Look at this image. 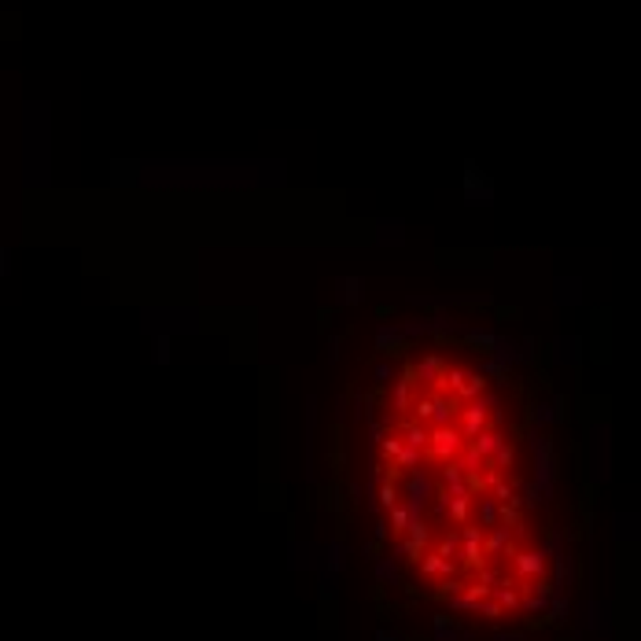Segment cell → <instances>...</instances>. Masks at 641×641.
<instances>
[{"mask_svg": "<svg viewBox=\"0 0 641 641\" xmlns=\"http://www.w3.org/2000/svg\"><path fill=\"white\" fill-rule=\"evenodd\" d=\"M468 446V439H461V432H457V424H439V427H427V446L424 450L432 454L439 464L442 461H454V457H461V450Z\"/></svg>", "mask_w": 641, "mask_h": 641, "instance_id": "6da1fadb", "label": "cell"}, {"mask_svg": "<svg viewBox=\"0 0 641 641\" xmlns=\"http://www.w3.org/2000/svg\"><path fill=\"white\" fill-rule=\"evenodd\" d=\"M398 427H402V435H398L402 446H413V450H424L427 446V424H420V420H413L410 413H405Z\"/></svg>", "mask_w": 641, "mask_h": 641, "instance_id": "3957f363", "label": "cell"}, {"mask_svg": "<svg viewBox=\"0 0 641 641\" xmlns=\"http://www.w3.org/2000/svg\"><path fill=\"white\" fill-rule=\"evenodd\" d=\"M442 369H446V361L439 358V354H427V358H420V361H413V376H417V387L424 383L427 391H435V383H439V376H442Z\"/></svg>", "mask_w": 641, "mask_h": 641, "instance_id": "7a4b0ae2", "label": "cell"}]
</instances>
